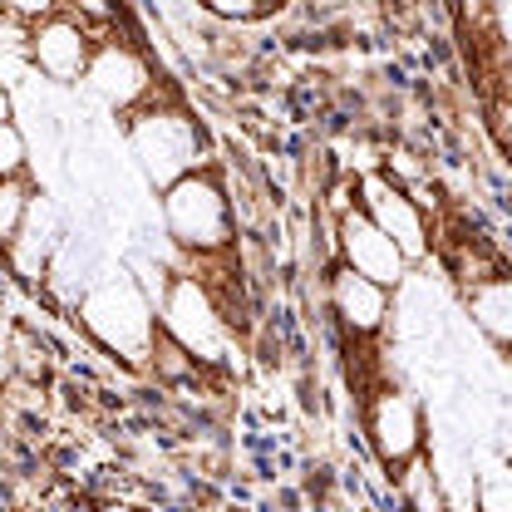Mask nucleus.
Masks as SVG:
<instances>
[{
    "label": "nucleus",
    "instance_id": "f8f14e48",
    "mask_svg": "<svg viewBox=\"0 0 512 512\" xmlns=\"http://www.w3.org/2000/svg\"><path fill=\"white\" fill-rule=\"evenodd\" d=\"M394 493H399L404 512H448L444 483H439V468H434V458H429V453H424V458H414V463L394 478Z\"/></svg>",
    "mask_w": 512,
    "mask_h": 512
},
{
    "label": "nucleus",
    "instance_id": "aec40b11",
    "mask_svg": "<svg viewBox=\"0 0 512 512\" xmlns=\"http://www.w3.org/2000/svg\"><path fill=\"white\" fill-rule=\"evenodd\" d=\"M94 512H143L138 503H128V498H109V503H99Z\"/></svg>",
    "mask_w": 512,
    "mask_h": 512
},
{
    "label": "nucleus",
    "instance_id": "f03ea898",
    "mask_svg": "<svg viewBox=\"0 0 512 512\" xmlns=\"http://www.w3.org/2000/svg\"><path fill=\"white\" fill-rule=\"evenodd\" d=\"M74 320L89 335V345L104 350L109 360H119L128 370H153L163 320H158V306L143 296V286L128 276V266H104V276L94 281Z\"/></svg>",
    "mask_w": 512,
    "mask_h": 512
},
{
    "label": "nucleus",
    "instance_id": "a211bd4d",
    "mask_svg": "<svg viewBox=\"0 0 512 512\" xmlns=\"http://www.w3.org/2000/svg\"><path fill=\"white\" fill-rule=\"evenodd\" d=\"M493 448H498V453H503V458L512 463V409L493 419Z\"/></svg>",
    "mask_w": 512,
    "mask_h": 512
},
{
    "label": "nucleus",
    "instance_id": "39448f33",
    "mask_svg": "<svg viewBox=\"0 0 512 512\" xmlns=\"http://www.w3.org/2000/svg\"><path fill=\"white\" fill-rule=\"evenodd\" d=\"M84 89H89L104 109H114L119 119H133V114L148 109L158 94H168L163 79H158V69H153V60H148L133 40H124V35L99 40L94 64H89V74H84Z\"/></svg>",
    "mask_w": 512,
    "mask_h": 512
},
{
    "label": "nucleus",
    "instance_id": "f3484780",
    "mask_svg": "<svg viewBox=\"0 0 512 512\" xmlns=\"http://www.w3.org/2000/svg\"><path fill=\"white\" fill-rule=\"evenodd\" d=\"M64 0H5V20H20V25H45L50 15H60Z\"/></svg>",
    "mask_w": 512,
    "mask_h": 512
},
{
    "label": "nucleus",
    "instance_id": "6ab92c4d",
    "mask_svg": "<svg viewBox=\"0 0 512 512\" xmlns=\"http://www.w3.org/2000/svg\"><path fill=\"white\" fill-rule=\"evenodd\" d=\"M498 394L508 399V409H512V355H503V360H498Z\"/></svg>",
    "mask_w": 512,
    "mask_h": 512
},
{
    "label": "nucleus",
    "instance_id": "423d86ee",
    "mask_svg": "<svg viewBox=\"0 0 512 512\" xmlns=\"http://www.w3.org/2000/svg\"><path fill=\"white\" fill-rule=\"evenodd\" d=\"M365 439L375 448L380 468H389L394 478L424 458V409L414 399V389L404 384H380L365 404Z\"/></svg>",
    "mask_w": 512,
    "mask_h": 512
},
{
    "label": "nucleus",
    "instance_id": "9d476101",
    "mask_svg": "<svg viewBox=\"0 0 512 512\" xmlns=\"http://www.w3.org/2000/svg\"><path fill=\"white\" fill-rule=\"evenodd\" d=\"M335 261H345L350 271L380 281L389 291H399L409 281V256L399 252V242L384 232L365 207H350L345 217H335Z\"/></svg>",
    "mask_w": 512,
    "mask_h": 512
},
{
    "label": "nucleus",
    "instance_id": "dca6fc26",
    "mask_svg": "<svg viewBox=\"0 0 512 512\" xmlns=\"http://www.w3.org/2000/svg\"><path fill=\"white\" fill-rule=\"evenodd\" d=\"M212 20H227V25H247V20H261L271 15V0H197Z\"/></svg>",
    "mask_w": 512,
    "mask_h": 512
},
{
    "label": "nucleus",
    "instance_id": "6e6552de",
    "mask_svg": "<svg viewBox=\"0 0 512 512\" xmlns=\"http://www.w3.org/2000/svg\"><path fill=\"white\" fill-rule=\"evenodd\" d=\"M94 50H99V30L84 25L79 15H50L45 25L30 30V69L55 84V89H69V84H84L89 64H94Z\"/></svg>",
    "mask_w": 512,
    "mask_h": 512
},
{
    "label": "nucleus",
    "instance_id": "9b49d317",
    "mask_svg": "<svg viewBox=\"0 0 512 512\" xmlns=\"http://www.w3.org/2000/svg\"><path fill=\"white\" fill-rule=\"evenodd\" d=\"M473 330H483L488 345H498L503 355H512V271H498L493 281L473 286L463 296Z\"/></svg>",
    "mask_w": 512,
    "mask_h": 512
},
{
    "label": "nucleus",
    "instance_id": "f257e3e1",
    "mask_svg": "<svg viewBox=\"0 0 512 512\" xmlns=\"http://www.w3.org/2000/svg\"><path fill=\"white\" fill-rule=\"evenodd\" d=\"M124 143H128V158H133V173L158 197L168 188H178L183 178H192V173H202V168L217 163L212 148H207V133L197 124V114L173 89L158 94L133 119H124Z\"/></svg>",
    "mask_w": 512,
    "mask_h": 512
},
{
    "label": "nucleus",
    "instance_id": "20e7f679",
    "mask_svg": "<svg viewBox=\"0 0 512 512\" xmlns=\"http://www.w3.org/2000/svg\"><path fill=\"white\" fill-rule=\"evenodd\" d=\"M158 320H163V335L178 340L202 370L227 365V355H232V311L222 306V296L202 276L178 271L168 301L158 306Z\"/></svg>",
    "mask_w": 512,
    "mask_h": 512
},
{
    "label": "nucleus",
    "instance_id": "2eb2a0df",
    "mask_svg": "<svg viewBox=\"0 0 512 512\" xmlns=\"http://www.w3.org/2000/svg\"><path fill=\"white\" fill-rule=\"evenodd\" d=\"M30 163L35 153H30L20 119H0V178H30Z\"/></svg>",
    "mask_w": 512,
    "mask_h": 512
},
{
    "label": "nucleus",
    "instance_id": "0eeeda50",
    "mask_svg": "<svg viewBox=\"0 0 512 512\" xmlns=\"http://www.w3.org/2000/svg\"><path fill=\"white\" fill-rule=\"evenodd\" d=\"M355 183H360V207L399 242V252L409 256V266H424V261L434 256V232H429V212H424V202L414 197V188L394 183L384 168L355 178Z\"/></svg>",
    "mask_w": 512,
    "mask_h": 512
},
{
    "label": "nucleus",
    "instance_id": "4468645a",
    "mask_svg": "<svg viewBox=\"0 0 512 512\" xmlns=\"http://www.w3.org/2000/svg\"><path fill=\"white\" fill-rule=\"evenodd\" d=\"M35 178H0V237H5V247L20 237V227L30 222V207H35Z\"/></svg>",
    "mask_w": 512,
    "mask_h": 512
},
{
    "label": "nucleus",
    "instance_id": "ddd939ff",
    "mask_svg": "<svg viewBox=\"0 0 512 512\" xmlns=\"http://www.w3.org/2000/svg\"><path fill=\"white\" fill-rule=\"evenodd\" d=\"M478 512H512V463L498 448L478 463Z\"/></svg>",
    "mask_w": 512,
    "mask_h": 512
},
{
    "label": "nucleus",
    "instance_id": "7ed1b4c3",
    "mask_svg": "<svg viewBox=\"0 0 512 512\" xmlns=\"http://www.w3.org/2000/svg\"><path fill=\"white\" fill-rule=\"evenodd\" d=\"M158 217H163L168 237L178 242V252L188 256V271L207 266V261H227L237 252V202H232L222 163H212L163 192Z\"/></svg>",
    "mask_w": 512,
    "mask_h": 512
},
{
    "label": "nucleus",
    "instance_id": "1a4fd4ad",
    "mask_svg": "<svg viewBox=\"0 0 512 512\" xmlns=\"http://www.w3.org/2000/svg\"><path fill=\"white\" fill-rule=\"evenodd\" d=\"M320 281H325V311L335 316L345 340H375L394 320V291L360 276V271H350L345 261H330Z\"/></svg>",
    "mask_w": 512,
    "mask_h": 512
}]
</instances>
